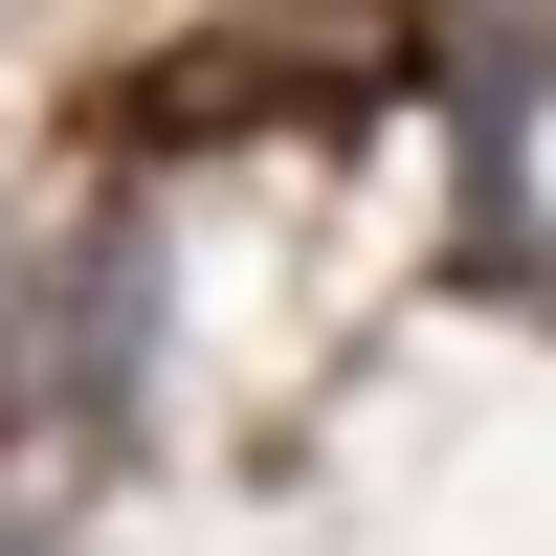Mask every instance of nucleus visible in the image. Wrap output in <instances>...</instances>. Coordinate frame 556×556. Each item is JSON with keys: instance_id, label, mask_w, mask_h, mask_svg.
<instances>
[{"instance_id": "obj_1", "label": "nucleus", "mask_w": 556, "mask_h": 556, "mask_svg": "<svg viewBox=\"0 0 556 556\" xmlns=\"http://www.w3.org/2000/svg\"><path fill=\"white\" fill-rule=\"evenodd\" d=\"M0 556H67V534H23V513H0Z\"/></svg>"}]
</instances>
